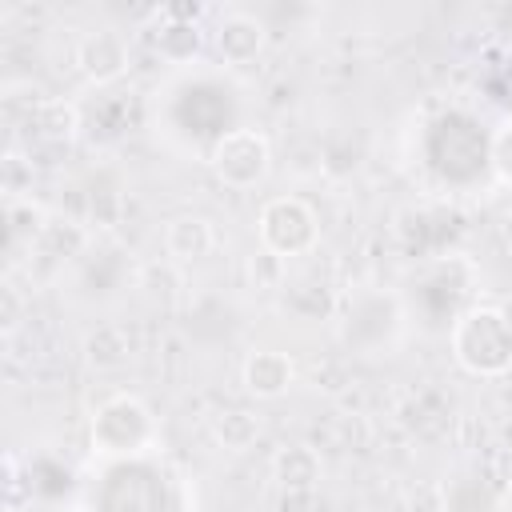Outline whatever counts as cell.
<instances>
[{
	"instance_id": "6da1fadb",
	"label": "cell",
	"mask_w": 512,
	"mask_h": 512,
	"mask_svg": "<svg viewBox=\"0 0 512 512\" xmlns=\"http://www.w3.org/2000/svg\"><path fill=\"white\" fill-rule=\"evenodd\" d=\"M452 360L472 376H504L512 368V332L496 308L476 304L452 324Z\"/></svg>"
},
{
	"instance_id": "7a4b0ae2",
	"label": "cell",
	"mask_w": 512,
	"mask_h": 512,
	"mask_svg": "<svg viewBox=\"0 0 512 512\" xmlns=\"http://www.w3.org/2000/svg\"><path fill=\"white\" fill-rule=\"evenodd\" d=\"M208 168H212V176L224 188L248 192V188L268 180V172H272V144H268V136L260 128L220 132L212 152H208Z\"/></svg>"
},
{
	"instance_id": "3957f363",
	"label": "cell",
	"mask_w": 512,
	"mask_h": 512,
	"mask_svg": "<svg viewBox=\"0 0 512 512\" xmlns=\"http://www.w3.org/2000/svg\"><path fill=\"white\" fill-rule=\"evenodd\" d=\"M256 232H260V244L268 252H276L280 260L308 256L320 244V220H316L312 204L300 200V196H272L260 208Z\"/></svg>"
},
{
	"instance_id": "277c9868",
	"label": "cell",
	"mask_w": 512,
	"mask_h": 512,
	"mask_svg": "<svg viewBox=\"0 0 512 512\" xmlns=\"http://www.w3.org/2000/svg\"><path fill=\"white\" fill-rule=\"evenodd\" d=\"M152 432H156V420L148 404L136 396H112L108 404H100L92 420V444L104 456H132L152 444Z\"/></svg>"
},
{
	"instance_id": "5b68a950",
	"label": "cell",
	"mask_w": 512,
	"mask_h": 512,
	"mask_svg": "<svg viewBox=\"0 0 512 512\" xmlns=\"http://www.w3.org/2000/svg\"><path fill=\"white\" fill-rule=\"evenodd\" d=\"M76 68L88 84H112L128 72V40L116 28H92L76 40Z\"/></svg>"
},
{
	"instance_id": "8992f818",
	"label": "cell",
	"mask_w": 512,
	"mask_h": 512,
	"mask_svg": "<svg viewBox=\"0 0 512 512\" xmlns=\"http://www.w3.org/2000/svg\"><path fill=\"white\" fill-rule=\"evenodd\" d=\"M264 44H268V28L252 12H224L220 24L212 28V48H216L220 64H228V68L252 64L264 52Z\"/></svg>"
},
{
	"instance_id": "52a82bcc",
	"label": "cell",
	"mask_w": 512,
	"mask_h": 512,
	"mask_svg": "<svg viewBox=\"0 0 512 512\" xmlns=\"http://www.w3.org/2000/svg\"><path fill=\"white\" fill-rule=\"evenodd\" d=\"M240 380H244V392L256 396V400H280L292 380H296V364L288 352H276V348H256L244 368H240Z\"/></svg>"
},
{
	"instance_id": "ba28073f",
	"label": "cell",
	"mask_w": 512,
	"mask_h": 512,
	"mask_svg": "<svg viewBox=\"0 0 512 512\" xmlns=\"http://www.w3.org/2000/svg\"><path fill=\"white\" fill-rule=\"evenodd\" d=\"M216 248V228H212V220L208 216H176V220H168V228H164V252L176 260V264H196V260H204L208 252Z\"/></svg>"
},
{
	"instance_id": "9c48e42d",
	"label": "cell",
	"mask_w": 512,
	"mask_h": 512,
	"mask_svg": "<svg viewBox=\"0 0 512 512\" xmlns=\"http://www.w3.org/2000/svg\"><path fill=\"white\" fill-rule=\"evenodd\" d=\"M272 480L284 492H312L320 484V456L308 444H284L272 456Z\"/></svg>"
},
{
	"instance_id": "30bf717a",
	"label": "cell",
	"mask_w": 512,
	"mask_h": 512,
	"mask_svg": "<svg viewBox=\"0 0 512 512\" xmlns=\"http://www.w3.org/2000/svg\"><path fill=\"white\" fill-rule=\"evenodd\" d=\"M84 356H88V364H92L96 372H116V368H124L128 356H132L128 328H120V324H100L96 332H88Z\"/></svg>"
},
{
	"instance_id": "8fae6325",
	"label": "cell",
	"mask_w": 512,
	"mask_h": 512,
	"mask_svg": "<svg viewBox=\"0 0 512 512\" xmlns=\"http://www.w3.org/2000/svg\"><path fill=\"white\" fill-rule=\"evenodd\" d=\"M212 436L224 452H248L260 440V416L248 408H228L212 420Z\"/></svg>"
},
{
	"instance_id": "7c38bea8",
	"label": "cell",
	"mask_w": 512,
	"mask_h": 512,
	"mask_svg": "<svg viewBox=\"0 0 512 512\" xmlns=\"http://www.w3.org/2000/svg\"><path fill=\"white\" fill-rule=\"evenodd\" d=\"M156 52L168 64H188L200 56V28L192 20H168L156 32Z\"/></svg>"
},
{
	"instance_id": "4fadbf2b",
	"label": "cell",
	"mask_w": 512,
	"mask_h": 512,
	"mask_svg": "<svg viewBox=\"0 0 512 512\" xmlns=\"http://www.w3.org/2000/svg\"><path fill=\"white\" fill-rule=\"evenodd\" d=\"M32 124H36L40 136H48V140H68V136L80 128V112H76V104H68V100H48V104L32 116Z\"/></svg>"
},
{
	"instance_id": "5bb4252c",
	"label": "cell",
	"mask_w": 512,
	"mask_h": 512,
	"mask_svg": "<svg viewBox=\"0 0 512 512\" xmlns=\"http://www.w3.org/2000/svg\"><path fill=\"white\" fill-rule=\"evenodd\" d=\"M140 288L148 292V300L172 304V296H176V288H180V276H176L172 264H148V268L140 272Z\"/></svg>"
},
{
	"instance_id": "9a60e30c",
	"label": "cell",
	"mask_w": 512,
	"mask_h": 512,
	"mask_svg": "<svg viewBox=\"0 0 512 512\" xmlns=\"http://www.w3.org/2000/svg\"><path fill=\"white\" fill-rule=\"evenodd\" d=\"M248 276H252L256 288H280V280H284V260H280L276 252L260 248V252L248 256Z\"/></svg>"
},
{
	"instance_id": "2e32d148",
	"label": "cell",
	"mask_w": 512,
	"mask_h": 512,
	"mask_svg": "<svg viewBox=\"0 0 512 512\" xmlns=\"http://www.w3.org/2000/svg\"><path fill=\"white\" fill-rule=\"evenodd\" d=\"M492 160H496V172L512 184V120L496 132V144H492Z\"/></svg>"
},
{
	"instance_id": "e0dca14e",
	"label": "cell",
	"mask_w": 512,
	"mask_h": 512,
	"mask_svg": "<svg viewBox=\"0 0 512 512\" xmlns=\"http://www.w3.org/2000/svg\"><path fill=\"white\" fill-rule=\"evenodd\" d=\"M20 324V300H16V288L8 284L4 288V332H12Z\"/></svg>"
},
{
	"instance_id": "ac0fdd59",
	"label": "cell",
	"mask_w": 512,
	"mask_h": 512,
	"mask_svg": "<svg viewBox=\"0 0 512 512\" xmlns=\"http://www.w3.org/2000/svg\"><path fill=\"white\" fill-rule=\"evenodd\" d=\"M500 240H504V248L512 252V208L500 216Z\"/></svg>"
},
{
	"instance_id": "d6986e66",
	"label": "cell",
	"mask_w": 512,
	"mask_h": 512,
	"mask_svg": "<svg viewBox=\"0 0 512 512\" xmlns=\"http://www.w3.org/2000/svg\"><path fill=\"white\" fill-rule=\"evenodd\" d=\"M496 312H500V320H504V328L512 332V296H504V300L496 304Z\"/></svg>"
},
{
	"instance_id": "ffe728a7",
	"label": "cell",
	"mask_w": 512,
	"mask_h": 512,
	"mask_svg": "<svg viewBox=\"0 0 512 512\" xmlns=\"http://www.w3.org/2000/svg\"><path fill=\"white\" fill-rule=\"evenodd\" d=\"M220 512H232V508H220Z\"/></svg>"
}]
</instances>
